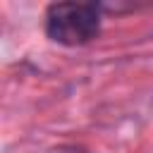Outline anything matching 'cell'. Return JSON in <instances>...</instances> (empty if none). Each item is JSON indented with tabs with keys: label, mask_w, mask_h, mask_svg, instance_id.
<instances>
[{
	"label": "cell",
	"mask_w": 153,
	"mask_h": 153,
	"mask_svg": "<svg viewBox=\"0 0 153 153\" xmlns=\"http://www.w3.org/2000/svg\"><path fill=\"white\" fill-rule=\"evenodd\" d=\"M103 5L96 2H53L45 10V36L53 43L76 48L100 33Z\"/></svg>",
	"instance_id": "obj_1"
},
{
	"label": "cell",
	"mask_w": 153,
	"mask_h": 153,
	"mask_svg": "<svg viewBox=\"0 0 153 153\" xmlns=\"http://www.w3.org/2000/svg\"><path fill=\"white\" fill-rule=\"evenodd\" d=\"M48 153H93V151H88V148H84V146H74V143H62V146L50 148Z\"/></svg>",
	"instance_id": "obj_2"
}]
</instances>
